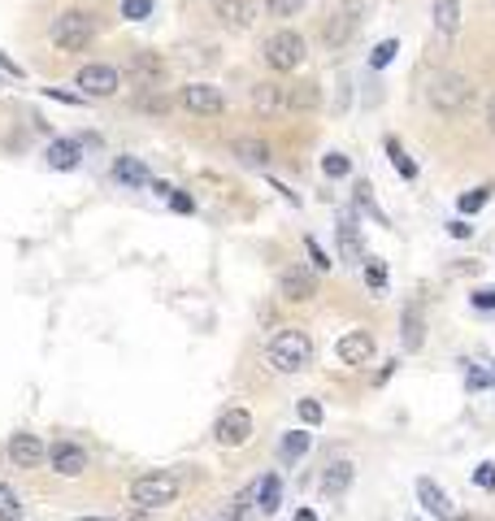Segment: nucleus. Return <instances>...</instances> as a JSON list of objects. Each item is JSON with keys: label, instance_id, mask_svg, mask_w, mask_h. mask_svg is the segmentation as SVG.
Instances as JSON below:
<instances>
[{"label": "nucleus", "instance_id": "obj_2", "mask_svg": "<svg viewBox=\"0 0 495 521\" xmlns=\"http://www.w3.org/2000/svg\"><path fill=\"white\" fill-rule=\"evenodd\" d=\"M261 57L269 70H278V74H292V70H300L304 65V57H309V48H304V35L292 27L274 30L269 39L261 44Z\"/></svg>", "mask_w": 495, "mask_h": 521}, {"label": "nucleus", "instance_id": "obj_19", "mask_svg": "<svg viewBox=\"0 0 495 521\" xmlns=\"http://www.w3.org/2000/svg\"><path fill=\"white\" fill-rule=\"evenodd\" d=\"M131 105L148 117H166L170 114V96L161 91V87H135V96H131Z\"/></svg>", "mask_w": 495, "mask_h": 521}, {"label": "nucleus", "instance_id": "obj_30", "mask_svg": "<svg viewBox=\"0 0 495 521\" xmlns=\"http://www.w3.org/2000/svg\"><path fill=\"white\" fill-rule=\"evenodd\" d=\"M22 517V500L9 483H0V521H18Z\"/></svg>", "mask_w": 495, "mask_h": 521}, {"label": "nucleus", "instance_id": "obj_11", "mask_svg": "<svg viewBox=\"0 0 495 521\" xmlns=\"http://www.w3.org/2000/svg\"><path fill=\"white\" fill-rule=\"evenodd\" d=\"M356 27H361V18H352L344 9H330V18L321 22V44L330 53H339V48H348L352 39H356Z\"/></svg>", "mask_w": 495, "mask_h": 521}, {"label": "nucleus", "instance_id": "obj_41", "mask_svg": "<svg viewBox=\"0 0 495 521\" xmlns=\"http://www.w3.org/2000/svg\"><path fill=\"white\" fill-rule=\"evenodd\" d=\"M370 4H374V0H335V9H344V13H352V18H365Z\"/></svg>", "mask_w": 495, "mask_h": 521}, {"label": "nucleus", "instance_id": "obj_47", "mask_svg": "<svg viewBox=\"0 0 495 521\" xmlns=\"http://www.w3.org/2000/svg\"><path fill=\"white\" fill-rule=\"evenodd\" d=\"M292 521H318V513H313V508H300Z\"/></svg>", "mask_w": 495, "mask_h": 521}, {"label": "nucleus", "instance_id": "obj_25", "mask_svg": "<svg viewBox=\"0 0 495 521\" xmlns=\"http://www.w3.org/2000/svg\"><path fill=\"white\" fill-rule=\"evenodd\" d=\"M114 178L122 183V187H148L152 178H148L144 161H135V157H117L114 161Z\"/></svg>", "mask_w": 495, "mask_h": 521}, {"label": "nucleus", "instance_id": "obj_7", "mask_svg": "<svg viewBox=\"0 0 495 521\" xmlns=\"http://www.w3.org/2000/svg\"><path fill=\"white\" fill-rule=\"evenodd\" d=\"M74 83L83 87V96L105 100V96H114L117 87H122V74H117L114 65H105V61H91V65H83V70L74 74Z\"/></svg>", "mask_w": 495, "mask_h": 521}, {"label": "nucleus", "instance_id": "obj_48", "mask_svg": "<svg viewBox=\"0 0 495 521\" xmlns=\"http://www.w3.org/2000/svg\"><path fill=\"white\" fill-rule=\"evenodd\" d=\"M487 126L495 131V96H491V105H487Z\"/></svg>", "mask_w": 495, "mask_h": 521}, {"label": "nucleus", "instance_id": "obj_28", "mask_svg": "<svg viewBox=\"0 0 495 521\" xmlns=\"http://www.w3.org/2000/svg\"><path fill=\"white\" fill-rule=\"evenodd\" d=\"M435 27L443 35H457L461 30V4L457 0H435Z\"/></svg>", "mask_w": 495, "mask_h": 521}, {"label": "nucleus", "instance_id": "obj_43", "mask_svg": "<svg viewBox=\"0 0 495 521\" xmlns=\"http://www.w3.org/2000/svg\"><path fill=\"white\" fill-rule=\"evenodd\" d=\"M469 300H474V309H487V313H495V287H482V291H474Z\"/></svg>", "mask_w": 495, "mask_h": 521}, {"label": "nucleus", "instance_id": "obj_42", "mask_svg": "<svg viewBox=\"0 0 495 521\" xmlns=\"http://www.w3.org/2000/svg\"><path fill=\"white\" fill-rule=\"evenodd\" d=\"M491 382H495V378L487 374V370H469V374H465V387H469V391H487Z\"/></svg>", "mask_w": 495, "mask_h": 521}, {"label": "nucleus", "instance_id": "obj_13", "mask_svg": "<svg viewBox=\"0 0 495 521\" xmlns=\"http://www.w3.org/2000/svg\"><path fill=\"white\" fill-rule=\"evenodd\" d=\"M48 465H53V474H61V478H79L88 469V452L79 443H70V439H57L48 448Z\"/></svg>", "mask_w": 495, "mask_h": 521}, {"label": "nucleus", "instance_id": "obj_12", "mask_svg": "<svg viewBox=\"0 0 495 521\" xmlns=\"http://www.w3.org/2000/svg\"><path fill=\"white\" fill-rule=\"evenodd\" d=\"M9 461L18 465V469H39V465L48 461V448L39 443V434H9Z\"/></svg>", "mask_w": 495, "mask_h": 521}, {"label": "nucleus", "instance_id": "obj_22", "mask_svg": "<svg viewBox=\"0 0 495 521\" xmlns=\"http://www.w3.org/2000/svg\"><path fill=\"white\" fill-rule=\"evenodd\" d=\"M352 487V461H330L326 465V474H321V495H339Z\"/></svg>", "mask_w": 495, "mask_h": 521}, {"label": "nucleus", "instance_id": "obj_9", "mask_svg": "<svg viewBox=\"0 0 495 521\" xmlns=\"http://www.w3.org/2000/svg\"><path fill=\"white\" fill-rule=\"evenodd\" d=\"M278 295H283V300H292V304L313 300V295H318V274H313V269H304V265L283 269V274H278Z\"/></svg>", "mask_w": 495, "mask_h": 521}, {"label": "nucleus", "instance_id": "obj_6", "mask_svg": "<svg viewBox=\"0 0 495 521\" xmlns=\"http://www.w3.org/2000/svg\"><path fill=\"white\" fill-rule=\"evenodd\" d=\"M178 105H183L192 117H222L226 96H222L213 83H187L183 91H178Z\"/></svg>", "mask_w": 495, "mask_h": 521}, {"label": "nucleus", "instance_id": "obj_49", "mask_svg": "<svg viewBox=\"0 0 495 521\" xmlns=\"http://www.w3.org/2000/svg\"><path fill=\"white\" fill-rule=\"evenodd\" d=\"M79 521H117V517H79Z\"/></svg>", "mask_w": 495, "mask_h": 521}, {"label": "nucleus", "instance_id": "obj_10", "mask_svg": "<svg viewBox=\"0 0 495 521\" xmlns=\"http://www.w3.org/2000/svg\"><path fill=\"white\" fill-rule=\"evenodd\" d=\"M417 500H422V508L431 513V517H439V521H461L465 513L448 500V491L439 487L435 478H417Z\"/></svg>", "mask_w": 495, "mask_h": 521}, {"label": "nucleus", "instance_id": "obj_18", "mask_svg": "<svg viewBox=\"0 0 495 521\" xmlns=\"http://www.w3.org/2000/svg\"><path fill=\"white\" fill-rule=\"evenodd\" d=\"M252 504H257V513H278V504H283V483H278V474H265L257 478V487H252Z\"/></svg>", "mask_w": 495, "mask_h": 521}, {"label": "nucleus", "instance_id": "obj_14", "mask_svg": "<svg viewBox=\"0 0 495 521\" xmlns=\"http://www.w3.org/2000/svg\"><path fill=\"white\" fill-rule=\"evenodd\" d=\"M374 347L379 344H374L370 330H348V335L335 344V352H339L344 365H370V361H374Z\"/></svg>", "mask_w": 495, "mask_h": 521}, {"label": "nucleus", "instance_id": "obj_36", "mask_svg": "<svg viewBox=\"0 0 495 521\" xmlns=\"http://www.w3.org/2000/svg\"><path fill=\"white\" fill-rule=\"evenodd\" d=\"M304 9V0H265V13H274V18H295Z\"/></svg>", "mask_w": 495, "mask_h": 521}, {"label": "nucleus", "instance_id": "obj_5", "mask_svg": "<svg viewBox=\"0 0 495 521\" xmlns=\"http://www.w3.org/2000/svg\"><path fill=\"white\" fill-rule=\"evenodd\" d=\"M91 39H96L91 13H83V9L57 13V22H53V44H57L61 53H83V48H91Z\"/></svg>", "mask_w": 495, "mask_h": 521}, {"label": "nucleus", "instance_id": "obj_29", "mask_svg": "<svg viewBox=\"0 0 495 521\" xmlns=\"http://www.w3.org/2000/svg\"><path fill=\"white\" fill-rule=\"evenodd\" d=\"M387 157H391V166H396V174H400V178H408V183L417 178V161H413L405 148H400V140H387Z\"/></svg>", "mask_w": 495, "mask_h": 521}, {"label": "nucleus", "instance_id": "obj_4", "mask_svg": "<svg viewBox=\"0 0 495 521\" xmlns=\"http://www.w3.org/2000/svg\"><path fill=\"white\" fill-rule=\"evenodd\" d=\"M131 500L140 508H170L178 500V478L170 469H152V474H140L131 483Z\"/></svg>", "mask_w": 495, "mask_h": 521}, {"label": "nucleus", "instance_id": "obj_46", "mask_svg": "<svg viewBox=\"0 0 495 521\" xmlns=\"http://www.w3.org/2000/svg\"><path fill=\"white\" fill-rule=\"evenodd\" d=\"M0 70H9V74H18V79H22V65H13V61L4 57V53H0Z\"/></svg>", "mask_w": 495, "mask_h": 521}, {"label": "nucleus", "instance_id": "obj_26", "mask_svg": "<svg viewBox=\"0 0 495 521\" xmlns=\"http://www.w3.org/2000/svg\"><path fill=\"white\" fill-rule=\"evenodd\" d=\"M79 161H83V152H79L74 140H53V144H48V166H53V170H74Z\"/></svg>", "mask_w": 495, "mask_h": 521}, {"label": "nucleus", "instance_id": "obj_50", "mask_svg": "<svg viewBox=\"0 0 495 521\" xmlns=\"http://www.w3.org/2000/svg\"><path fill=\"white\" fill-rule=\"evenodd\" d=\"M461 521H469V517H461ZM474 521H487V517H474Z\"/></svg>", "mask_w": 495, "mask_h": 521}, {"label": "nucleus", "instance_id": "obj_40", "mask_svg": "<svg viewBox=\"0 0 495 521\" xmlns=\"http://www.w3.org/2000/svg\"><path fill=\"white\" fill-rule=\"evenodd\" d=\"M474 483H478L482 491H495V465H491V461L478 465V469H474Z\"/></svg>", "mask_w": 495, "mask_h": 521}, {"label": "nucleus", "instance_id": "obj_44", "mask_svg": "<svg viewBox=\"0 0 495 521\" xmlns=\"http://www.w3.org/2000/svg\"><path fill=\"white\" fill-rule=\"evenodd\" d=\"M170 204H175L178 213H196V201H192L187 192H170Z\"/></svg>", "mask_w": 495, "mask_h": 521}, {"label": "nucleus", "instance_id": "obj_34", "mask_svg": "<svg viewBox=\"0 0 495 521\" xmlns=\"http://www.w3.org/2000/svg\"><path fill=\"white\" fill-rule=\"evenodd\" d=\"M365 283H370L374 291H387V265H382L379 257L365 260Z\"/></svg>", "mask_w": 495, "mask_h": 521}, {"label": "nucleus", "instance_id": "obj_23", "mask_svg": "<svg viewBox=\"0 0 495 521\" xmlns=\"http://www.w3.org/2000/svg\"><path fill=\"white\" fill-rule=\"evenodd\" d=\"M231 152L243 161V166H269V144L257 140V135H243V140H235Z\"/></svg>", "mask_w": 495, "mask_h": 521}, {"label": "nucleus", "instance_id": "obj_20", "mask_svg": "<svg viewBox=\"0 0 495 521\" xmlns=\"http://www.w3.org/2000/svg\"><path fill=\"white\" fill-rule=\"evenodd\" d=\"M252 109L257 114H278V109H287V87H278V83H261V87H252Z\"/></svg>", "mask_w": 495, "mask_h": 521}, {"label": "nucleus", "instance_id": "obj_37", "mask_svg": "<svg viewBox=\"0 0 495 521\" xmlns=\"http://www.w3.org/2000/svg\"><path fill=\"white\" fill-rule=\"evenodd\" d=\"M487 201H491V187H474V192L461 196V213H478Z\"/></svg>", "mask_w": 495, "mask_h": 521}, {"label": "nucleus", "instance_id": "obj_31", "mask_svg": "<svg viewBox=\"0 0 495 521\" xmlns=\"http://www.w3.org/2000/svg\"><path fill=\"white\" fill-rule=\"evenodd\" d=\"M352 192H356V204H361V209H370V213H374V218H379L382 226H387V213H382L379 204H374V187H370V178H361V183H356V187H352Z\"/></svg>", "mask_w": 495, "mask_h": 521}, {"label": "nucleus", "instance_id": "obj_33", "mask_svg": "<svg viewBox=\"0 0 495 521\" xmlns=\"http://www.w3.org/2000/svg\"><path fill=\"white\" fill-rule=\"evenodd\" d=\"M396 53H400V44H396V39H382L379 48L370 53V70H387V65H391V57H396Z\"/></svg>", "mask_w": 495, "mask_h": 521}, {"label": "nucleus", "instance_id": "obj_16", "mask_svg": "<svg viewBox=\"0 0 495 521\" xmlns=\"http://www.w3.org/2000/svg\"><path fill=\"white\" fill-rule=\"evenodd\" d=\"M335 243H339V257L348 260V265H365V260H370V252H365V239H361V226H356L352 218H344V222H339V239H335Z\"/></svg>", "mask_w": 495, "mask_h": 521}, {"label": "nucleus", "instance_id": "obj_52", "mask_svg": "<svg viewBox=\"0 0 495 521\" xmlns=\"http://www.w3.org/2000/svg\"><path fill=\"white\" fill-rule=\"evenodd\" d=\"M413 521H417V517H413Z\"/></svg>", "mask_w": 495, "mask_h": 521}, {"label": "nucleus", "instance_id": "obj_51", "mask_svg": "<svg viewBox=\"0 0 495 521\" xmlns=\"http://www.w3.org/2000/svg\"><path fill=\"white\" fill-rule=\"evenodd\" d=\"M18 521H22V517H18Z\"/></svg>", "mask_w": 495, "mask_h": 521}, {"label": "nucleus", "instance_id": "obj_8", "mask_svg": "<svg viewBox=\"0 0 495 521\" xmlns=\"http://www.w3.org/2000/svg\"><path fill=\"white\" fill-rule=\"evenodd\" d=\"M213 439H218L222 448H243V443L252 439V413H248V408H226V413L218 417V426H213Z\"/></svg>", "mask_w": 495, "mask_h": 521}, {"label": "nucleus", "instance_id": "obj_38", "mask_svg": "<svg viewBox=\"0 0 495 521\" xmlns=\"http://www.w3.org/2000/svg\"><path fill=\"white\" fill-rule=\"evenodd\" d=\"M304 248H309V257H313V269H330V265H335V260L321 252V243L313 239V235H304Z\"/></svg>", "mask_w": 495, "mask_h": 521}, {"label": "nucleus", "instance_id": "obj_39", "mask_svg": "<svg viewBox=\"0 0 495 521\" xmlns=\"http://www.w3.org/2000/svg\"><path fill=\"white\" fill-rule=\"evenodd\" d=\"M295 413H300V422H304V426H318V422H321V405H318V400H300V405H295Z\"/></svg>", "mask_w": 495, "mask_h": 521}, {"label": "nucleus", "instance_id": "obj_17", "mask_svg": "<svg viewBox=\"0 0 495 521\" xmlns=\"http://www.w3.org/2000/svg\"><path fill=\"white\" fill-rule=\"evenodd\" d=\"M400 344L405 352H417L426 344V318H422V304H408L405 318H400Z\"/></svg>", "mask_w": 495, "mask_h": 521}, {"label": "nucleus", "instance_id": "obj_24", "mask_svg": "<svg viewBox=\"0 0 495 521\" xmlns=\"http://www.w3.org/2000/svg\"><path fill=\"white\" fill-rule=\"evenodd\" d=\"M318 105H321L318 83H295V87H287V109H292V114H313Z\"/></svg>", "mask_w": 495, "mask_h": 521}, {"label": "nucleus", "instance_id": "obj_32", "mask_svg": "<svg viewBox=\"0 0 495 521\" xmlns=\"http://www.w3.org/2000/svg\"><path fill=\"white\" fill-rule=\"evenodd\" d=\"M348 170H352V161L344 152H326V157H321V174H326V178H344Z\"/></svg>", "mask_w": 495, "mask_h": 521}, {"label": "nucleus", "instance_id": "obj_27", "mask_svg": "<svg viewBox=\"0 0 495 521\" xmlns=\"http://www.w3.org/2000/svg\"><path fill=\"white\" fill-rule=\"evenodd\" d=\"M309 448H313V434H309V431H292V434H283L278 457H283V461H300Z\"/></svg>", "mask_w": 495, "mask_h": 521}, {"label": "nucleus", "instance_id": "obj_1", "mask_svg": "<svg viewBox=\"0 0 495 521\" xmlns=\"http://www.w3.org/2000/svg\"><path fill=\"white\" fill-rule=\"evenodd\" d=\"M265 356H269V365H274L278 374H300V370L313 365V339H309L304 330L287 326V330H278V335L269 339Z\"/></svg>", "mask_w": 495, "mask_h": 521}, {"label": "nucleus", "instance_id": "obj_3", "mask_svg": "<svg viewBox=\"0 0 495 521\" xmlns=\"http://www.w3.org/2000/svg\"><path fill=\"white\" fill-rule=\"evenodd\" d=\"M431 105H435L439 114H465L469 100H474V83H469L465 74H457V70H443L431 79Z\"/></svg>", "mask_w": 495, "mask_h": 521}, {"label": "nucleus", "instance_id": "obj_45", "mask_svg": "<svg viewBox=\"0 0 495 521\" xmlns=\"http://www.w3.org/2000/svg\"><path fill=\"white\" fill-rule=\"evenodd\" d=\"M448 235H452V239H469V235H474V226H469L465 218H457V222H448Z\"/></svg>", "mask_w": 495, "mask_h": 521}, {"label": "nucleus", "instance_id": "obj_35", "mask_svg": "<svg viewBox=\"0 0 495 521\" xmlns=\"http://www.w3.org/2000/svg\"><path fill=\"white\" fill-rule=\"evenodd\" d=\"M148 13H152V0H122V18L126 22H144Z\"/></svg>", "mask_w": 495, "mask_h": 521}, {"label": "nucleus", "instance_id": "obj_15", "mask_svg": "<svg viewBox=\"0 0 495 521\" xmlns=\"http://www.w3.org/2000/svg\"><path fill=\"white\" fill-rule=\"evenodd\" d=\"M161 74H166L161 53H135V57L126 61V79L135 87H161Z\"/></svg>", "mask_w": 495, "mask_h": 521}, {"label": "nucleus", "instance_id": "obj_21", "mask_svg": "<svg viewBox=\"0 0 495 521\" xmlns=\"http://www.w3.org/2000/svg\"><path fill=\"white\" fill-rule=\"evenodd\" d=\"M213 9H218V22H222V27L243 30L252 22V4H248V0H213Z\"/></svg>", "mask_w": 495, "mask_h": 521}]
</instances>
